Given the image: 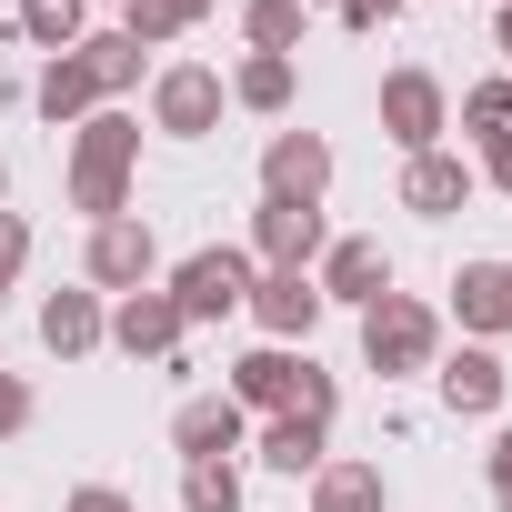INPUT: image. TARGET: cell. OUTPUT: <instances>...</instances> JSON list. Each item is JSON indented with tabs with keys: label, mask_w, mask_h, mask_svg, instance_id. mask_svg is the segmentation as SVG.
Returning <instances> with one entry per match:
<instances>
[{
	"label": "cell",
	"mask_w": 512,
	"mask_h": 512,
	"mask_svg": "<svg viewBox=\"0 0 512 512\" xmlns=\"http://www.w3.org/2000/svg\"><path fill=\"white\" fill-rule=\"evenodd\" d=\"M131 161H141V121L101 101V111L71 131V211L121 221V211H131Z\"/></svg>",
	"instance_id": "obj_1"
},
{
	"label": "cell",
	"mask_w": 512,
	"mask_h": 512,
	"mask_svg": "<svg viewBox=\"0 0 512 512\" xmlns=\"http://www.w3.org/2000/svg\"><path fill=\"white\" fill-rule=\"evenodd\" d=\"M432 352H442V322H432V302H412V292H382V302L362 312V362H372L382 382H402V372H432Z\"/></svg>",
	"instance_id": "obj_2"
},
{
	"label": "cell",
	"mask_w": 512,
	"mask_h": 512,
	"mask_svg": "<svg viewBox=\"0 0 512 512\" xmlns=\"http://www.w3.org/2000/svg\"><path fill=\"white\" fill-rule=\"evenodd\" d=\"M251 282H262V262H251V251H231V241H211V251H191L161 292L181 302V322H221V312L251 302Z\"/></svg>",
	"instance_id": "obj_3"
},
{
	"label": "cell",
	"mask_w": 512,
	"mask_h": 512,
	"mask_svg": "<svg viewBox=\"0 0 512 512\" xmlns=\"http://www.w3.org/2000/svg\"><path fill=\"white\" fill-rule=\"evenodd\" d=\"M322 251H332L322 201H262V211H251V262H262V272H312Z\"/></svg>",
	"instance_id": "obj_4"
},
{
	"label": "cell",
	"mask_w": 512,
	"mask_h": 512,
	"mask_svg": "<svg viewBox=\"0 0 512 512\" xmlns=\"http://www.w3.org/2000/svg\"><path fill=\"white\" fill-rule=\"evenodd\" d=\"M81 272H91V292H151V272H161V241H151V221H141V211H121V221H91Z\"/></svg>",
	"instance_id": "obj_5"
},
{
	"label": "cell",
	"mask_w": 512,
	"mask_h": 512,
	"mask_svg": "<svg viewBox=\"0 0 512 512\" xmlns=\"http://www.w3.org/2000/svg\"><path fill=\"white\" fill-rule=\"evenodd\" d=\"M151 131H171V141H201V131H221V71H201V61H171V71L151 81Z\"/></svg>",
	"instance_id": "obj_6"
},
{
	"label": "cell",
	"mask_w": 512,
	"mask_h": 512,
	"mask_svg": "<svg viewBox=\"0 0 512 512\" xmlns=\"http://www.w3.org/2000/svg\"><path fill=\"white\" fill-rule=\"evenodd\" d=\"M302 382H312V352H292V342H262V352L231 362V402L241 412H302Z\"/></svg>",
	"instance_id": "obj_7"
},
{
	"label": "cell",
	"mask_w": 512,
	"mask_h": 512,
	"mask_svg": "<svg viewBox=\"0 0 512 512\" xmlns=\"http://www.w3.org/2000/svg\"><path fill=\"white\" fill-rule=\"evenodd\" d=\"M442 121H452V101H442L432 71H392V81H382V131L402 141V161H412V151H442Z\"/></svg>",
	"instance_id": "obj_8"
},
{
	"label": "cell",
	"mask_w": 512,
	"mask_h": 512,
	"mask_svg": "<svg viewBox=\"0 0 512 512\" xmlns=\"http://www.w3.org/2000/svg\"><path fill=\"white\" fill-rule=\"evenodd\" d=\"M312 282H322V302H352V312H372V302L392 292V251H382L372 231H352V241H332L322 262H312Z\"/></svg>",
	"instance_id": "obj_9"
},
{
	"label": "cell",
	"mask_w": 512,
	"mask_h": 512,
	"mask_svg": "<svg viewBox=\"0 0 512 512\" xmlns=\"http://www.w3.org/2000/svg\"><path fill=\"white\" fill-rule=\"evenodd\" d=\"M241 312L262 322V342H312V322H322L332 302H322V282H312V272H262Z\"/></svg>",
	"instance_id": "obj_10"
},
{
	"label": "cell",
	"mask_w": 512,
	"mask_h": 512,
	"mask_svg": "<svg viewBox=\"0 0 512 512\" xmlns=\"http://www.w3.org/2000/svg\"><path fill=\"white\" fill-rule=\"evenodd\" d=\"M332 191V141L322 131H272L262 151V201H322Z\"/></svg>",
	"instance_id": "obj_11"
},
{
	"label": "cell",
	"mask_w": 512,
	"mask_h": 512,
	"mask_svg": "<svg viewBox=\"0 0 512 512\" xmlns=\"http://www.w3.org/2000/svg\"><path fill=\"white\" fill-rule=\"evenodd\" d=\"M181 332H191V322H181L171 292H121V302H111V342H121L131 362H181Z\"/></svg>",
	"instance_id": "obj_12"
},
{
	"label": "cell",
	"mask_w": 512,
	"mask_h": 512,
	"mask_svg": "<svg viewBox=\"0 0 512 512\" xmlns=\"http://www.w3.org/2000/svg\"><path fill=\"white\" fill-rule=\"evenodd\" d=\"M171 442H181V462H231V452L251 442V412H241L231 392H191V402L171 412Z\"/></svg>",
	"instance_id": "obj_13"
},
{
	"label": "cell",
	"mask_w": 512,
	"mask_h": 512,
	"mask_svg": "<svg viewBox=\"0 0 512 512\" xmlns=\"http://www.w3.org/2000/svg\"><path fill=\"white\" fill-rule=\"evenodd\" d=\"M462 201H472V161H452V151H412V171H402V211L452 221Z\"/></svg>",
	"instance_id": "obj_14"
},
{
	"label": "cell",
	"mask_w": 512,
	"mask_h": 512,
	"mask_svg": "<svg viewBox=\"0 0 512 512\" xmlns=\"http://www.w3.org/2000/svg\"><path fill=\"white\" fill-rule=\"evenodd\" d=\"M41 342H51L61 362L101 352V342H111V312H101V292H51V302H41Z\"/></svg>",
	"instance_id": "obj_15"
},
{
	"label": "cell",
	"mask_w": 512,
	"mask_h": 512,
	"mask_svg": "<svg viewBox=\"0 0 512 512\" xmlns=\"http://www.w3.org/2000/svg\"><path fill=\"white\" fill-rule=\"evenodd\" d=\"M452 312H462V332H512V262H462Z\"/></svg>",
	"instance_id": "obj_16"
},
{
	"label": "cell",
	"mask_w": 512,
	"mask_h": 512,
	"mask_svg": "<svg viewBox=\"0 0 512 512\" xmlns=\"http://www.w3.org/2000/svg\"><path fill=\"white\" fill-rule=\"evenodd\" d=\"M312 512H392V482H382V462H352V452H332V462L312 472Z\"/></svg>",
	"instance_id": "obj_17"
},
{
	"label": "cell",
	"mask_w": 512,
	"mask_h": 512,
	"mask_svg": "<svg viewBox=\"0 0 512 512\" xmlns=\"http://www.w3.org/2000/svg\"><path fill=\"white\" fill-rule=\"evenodd\" d=\"M262 462L292 472V482L322 472V462H332V422H312V412H272V422H262Z\"/></svg>",
	"instance_id": "obj_18"
},
{
	"label": "cell",
	"mask_w": 512,
	"mask_h": 512,
	"mask_svg": "<svg viewBox=\"0 0 512 512\" xmlns=\"http://www.w3.org/2000/svg\"><path fill=\"white\" fill-rule=\"evenodd\" d=\"M502 382H512V372H502L482 342H462V352L442 362V402H452V412H472V422H482V412H502Z\"/></svg>",
	"instance_id": "obj_19"
},
{
	"label": "cell",
	"mask_w": 512,
	"mask_h": 512,
	"mask_svg": "<svg viewBox=\"0 0 512 512\" xmlns=\"http://www.w3.org/2000/svg\"><path fill=\"white\" fill-rule=\"evenodd\" d=\"M31 101H41V121H51V131H81V121L101 111V91H91V71H81L71 51H61V61H41V91H31Z\"/></svg>",
	"instance_id": "obj_20"
},
{
	"label": "cell",
	"mask_w": 512,
	"mask_h": 512,
	"mask_svg": "<svg viewBox=\"0 0 512 512\" xmlns=\"http://www.w3.org/2000/svg\"><path fill=\"white\" fill-rule=\"evenodd\" d=\"M71 61L91 71V91H101V101H121V91L141 81V41H131V31H81V51H71Z\"/></svg>",
	"instance_id": "obj_21"
},
{
	"label": "cell",
	"mask_w": 512,
	"mask_h": 512,
	"mask_svg": "<svg viewBox=\"0 0 512 512\" xmlns=\"http://www.w3.org/2000/svg\"><path fill=\"white\" fill-rule=\"evenodd\" d=\"M211 21V0H121V31L141 41V51H161V41H181V31H201Z\"/></svg>",
	"instance_id": "obj_22"
},
{
	"label": "cell",
	"mask_w": 512,
	"mask_h": 512,
	"mask_svg": "<svg viewBox=\"0 0 512 512\" xmlns=\"http://www.w3.org/2000/svg\"><path fill=\"white\" fill-rule=\"evenodd\" d=\"M292 81H302V71H292L282 51H251V61L231 71V101H241V111H262V121H272V111H292Z\"/></svg>",
	"instance_id": "obj_23"
},
{
	"label": "cell",
	"mask_w": 512,
	"mask_h": 512,
	"mask_svg": "<svg viewBox=\"0 0 512 512\" xmlns=\"http://www.w3.org/2000/svg\"><path fill=\"white\" fill-rule=\"evenodd\" d=\"M11 21H21V41H31V51H51V61H61V51H81V31H91V21H81V0H21Z\"/></svg>",
	"instance_id": "obj_24"
},
{
	"label": "cell",
	"mask_w": 512,
	"mask_h": 512,
	"mask_svg": "<svg viewBox=\"0 0 512 512\" xmlns=\"http://www.w3.org/2000/svg\"><path fill=\"white\" fill-rule=\"evenodd\" d=\"M302 21H312L302 0H251V21H241V41H251V51H282V61H292V41H302Z\"/></svg>",
	"instance_id": "obj_25"
},
{
	"label": "cell",
	"mask_w": 512,
	"mask_h": 512,
	"mask_svg": "<svg viewBox=\"0 0 512 512\" xmlns=\"http://www.w3.org/2000/svg\"><path fill=\"white\" fill-rule=\"evenodd\" d=\"M181 512H241V472L231 462H181Z\"/></svg>",
	"instance_id": "obj_26"
},
{
	"label": "cell",
	"mask_w": 512,
	"mask_h": 512,
	"mask_svg": "<svg viewBox=\"0 0 512 512\" xmlns=\"http://www.w3.org/2000/svg\"><path fill=\"white\" fill-rule=\"evenodd\" d=\"M462 131H472V141H512V71L462 91Z\"/></svg>",
	"instance_id": "obj_27"
},
{
	"label": "cell",
	"mask_w": 512,
	"mask_h": 512,
	"mask_svg": "<svg viewBox=\"0 0 512 512\" xmlns=\"http://www.w3.org/2000/svg\"><path fill=\"white\" fill-rule=\"evenodd\" d=\"M21 432H31V382L0 362V442H21Z\"/></svg>",
	"instance_id": "obj_28"
},
{
	"label": "cell",
	"mask_w": 512,
	"mask_h": 512,
	"mask_svg": "<svg viewBox=\"0 0 512 512\" xmlns=\"http://www.w3.org/2000/svg\"><path fill=\"white\" fill-rule=\"evenodd\" d=\"M21 262H31V221L0 211V282H21Z\"/></svg>",
	"instance_id": "obj_29"
},
{
	"label": "cell",
	"mask_w": 512,
	"mask_h": 512,
	"mask_svg": "<svg viewBox=\"0 0 512 512\" xmlns=\"http://www.w3.org/2000/svg\"><path fill=\"white\" fill-rule=\"evenodd\" d=\"M61 512H141V502H131V492H111V482H81Z\"/></svg>",
	"instance_id": "obj_30"
},
{
	"label": "cell",
	"mask_w": 512,
	"mask_h": 512,
	"mask_svg": "<svg viewBox=\"0 0 512 512\" xmlns=\"http://www.w3.org/2000/svg\"><path fill=\"white\" fill-rule=\"evenodd\" d=\"M482 472H492V512H512V432L482 452Z\"/></svg>",
	"instance_id": "obj_31"
},
{
	"label": "cell",
	"mask_w": 512,
	"mask_h": 512,
	"mask_svg": "<svg viewBox=\"0 0 512 512\" xmlns=\"http://www.w3.org/2000/svg\"><path fill=\"white\" fill-rule=\"evenodd\" d=\"M332 11H342L352 31H382V21H402V0H332Z\"/></svg>",
	"instance_id": "obj_32"
},
{
	"label": "cell",
	"mask_w": 512,
	"mask_h": 512,
	"mask_svg": "<svg viewBox=\"0 0 512 512\" xmlns=\"http://www.w3.org/2000/svg\"><path fill=\"white\" fill-rule=\"evenodd\" d=\"M472 181H492V191H512V141H482V171Z\"/></svg>",
	"instance_id": "obj_33"
},
{
	"label": "cell",
	"mask_w": 512,
	"mask_h": 512,
	"mask_svg": "<svg viewBox=\"0 0 512 512\" xmlns=\"http://www.w3.org/2000/svg\"><path fill=\"white\" fill-rule=\"evenodd\" d=\"M492 41H502V61H512V0H502V21H492Z\"/></svg>",
	"instance_id": "obj_34"
},
{
	"label": "cell",
	"mask_w": 512,
	"mask_h": 512,
	"mask_svg": "<svg viewBox=\"0 0 512 512\" xmlns=\"http://www.w3.org/2000/svg\"><path fill=\"white\" fill-rule=\"evenodd\" d=\"M11 11H21V0H0V21H11Z\"/></svg>",
	"instance_id": "obj_35"
},
{
	"label": "cell",
	"mask_w": 512,
	"mask_h": 512,
	"mask_svg": "<svg viewBox=\"0 0 512 512\" xmlns=\"http://www.w3.org/2000/svg\"><path fill=\"white\" fill-rule=\"evenodd\" d=\"M0 191H11V161H0Z\"/></svg>",
	"instance_id": "obj_36"
},
{
	"label": "cell",
	"mask_w": 512,
	"mask_h": 512,
	"mask_svg": "<svg viewBox=\"0 0 512 512\" xmlns=\"http://www.w3.org/2000/svg\"><path fill=\"white\" fill-rule=\"evenodd\" d=\"M0 302H11V282H0Z\"/></svg>",
	"instance_id": "obj_37"
},
{
	"label": "cell",
	"mask_w": 512,
	"mask_h": 512,
	"mask_svg": "<svg viewBox=\"0 0 512 512\" xmlns=\"http://www.w3.org/2000/svg\"><path fill=\"white\" fill-rule=\"evenodd\" d=\"M302 11H312V0H302Z\"/></svg>",
	"instance_id": "obj_38"
}]
</instances>
